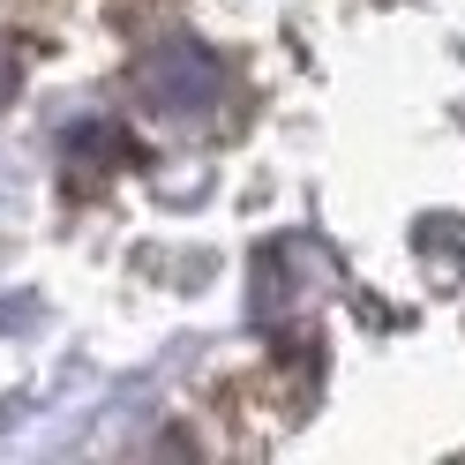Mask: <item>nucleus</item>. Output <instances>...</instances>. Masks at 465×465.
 <instances>
[{
  "label": "nucleus",
  "instance_id": "obj_3",
  "mask_svg": "<svg viewBox=\"0 0 465 465\" xmlns=\"http://www.w3.org/2000/svg\"><path fill=\"white\" fill-rule=\"evenodd\" d=\"M8 98H15V45L0 38V105H8Z\"/></svg>",
  "mask_w": 465,
  "mask_h": 465
},
{
  "label": "nucleus",
  "instance_id": "obj_2",
  "mask_svg": "<svg viewBox=\"0 0 465 465\" xmlns=\"http://www.w3.org/2000/svg\"><path fill=\"white\" fill-rule=\"evenodd\" d=\"M68 151H91V158H113V165H135V143H128V135H113V128H75V135H68Z\"/></svg>",
  "mask_w": 465,
  "mask_h": 465
},
{
  "label": "nucleus",
  "instance_id": "obj_1",
  "mask_svg": "<svg viewBox=\"0 0 465 465\" xmlns=\"http://www.w3.org/2000/svg\"><path fill=\"white\" fill-rule=\"evenodd\" d=\"M128 91L151 113H165V121H195V113H211L225 98V61L211 45H195V38H158L128 68Z\"/></svg>",
  "mask_w": 465,
  "mask_h": 465
}]
</instances>
